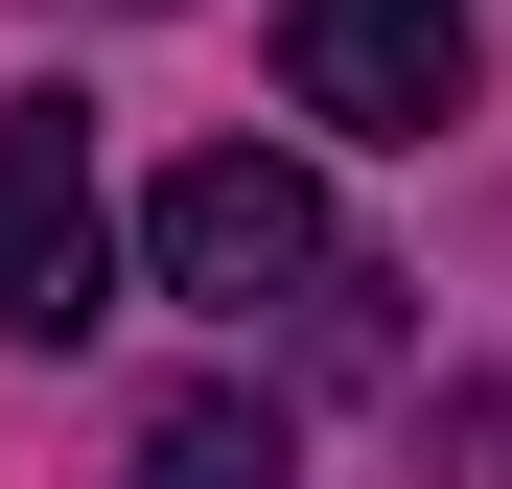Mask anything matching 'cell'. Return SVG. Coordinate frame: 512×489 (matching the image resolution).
Returning a JSON list of instances; mask_svg holds the SVG:
<instances>
[{
	"instance_id": "1",
	"label": "cell",
	"mask_w": 512,
	"mask_h": 489,
	"mask_svg": "<svg viewBox=\"0 0 512 489\" xmlns=\"http://www.w3.org/2000/svg\"><path fill=\"white\" fill-rule=\"evenodd\" d=\"M140 257H163V303H210V326H280V303L326 280V187H303V163H256V140H210V163H163Z\"/></svg>"
},
{
	"instance_id": "2",
	"label": "cell",
	"mask_w": 512,
	"mask_h": 489,
	"mask_svg": "<svg viewBox=\"0 0 512 489\" xmlns=\"http://www.w3.org/2000/svg\"><path fill=\"white\" fill-rule=\"evenodd\" d=\"M117 303V187H94V117L70 94H0V326L70 350Z\"/></svg>"
},
{
	"instance_id": "3",
	"label": "cell",
	"mask_w": 512,
	"mask_h": 489,
	"mask_svg": "<svg viewBox=\"0 0 512 489\" xmlns=\"http://www.w3.org/2000/svg\"><path fill=\"white\" fill-rule=\"evenodd\" d=\"M280 94L326 140H443L466 117V0H280Z\"/></svg>"
},
{
	"instance_id": "4",
	"label": "cell",
	"mask_w": 512,
	"mask_h": 489,
	"mask_svg": "<svg viewBox=\"0 0 512 489\" xmlns=\"http://www.w3.org/2000/svg\"><path fill=\"white\" fill-rule=\"evenodd\" d=\"M140 489H280V396H163V420H140Z\"/></svg>"
}]
</instances>
